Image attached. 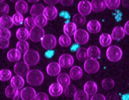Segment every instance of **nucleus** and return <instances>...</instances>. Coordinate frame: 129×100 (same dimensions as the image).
<instances>
[{"instance_id": "ea45409f", "label": "nucleus", "mask_w": 129, "mask_h": 100, "mask_svg": "<svg viewBox=\"0 0 129 100\" xmlns=\"http://www.w3.org/2000/svg\"><path fill=\"white\" fill-rule=\"evenodd\" d=\"M74 100H88V95L84 91H76L74 96Z\"/></svg>"}, {"instance_id": "de8ad7c7", "label": "nucleus", "mask_w": 129, "mask_h": 100, "mask_svg": "<svg viewBox=\"0 0 129 100\" xmlns=\"http://www.w3.org/2000/svg\"><path fill=\"white\" fill-rule=\"evenodd\" d=\"M9 40H0V48H7L9 46Z\"/></svg>"}, {"instance_id": "423d86ee", "label": "nucleus", "mask_w": 129, "mask_h": 100, "mask_svg": "<svg viewBox=\"0 0 129 100\" xmlns=\"http://www.w3.org/2000/svg\"><path fill=\"white\" fill-rule=\"evenodd\" d=\"M45 35V31L42 28L35 26L31 29L29 32V38L35 42H38L41 40Z\"/></svg>"}, {"instance_id": "09e8293b", "label": "nucleus", "mask_w": 129, "mask_h": 100, "mask_svg": "<svg viewBox=\"0 0 129 100\" xmlns=\"http://www.w3.org/2000/svg\"><path fill=\"white\" fill-rule=\"evenodd\" d=\"M91 100H106V98L102 94H96L92 96Z\"/></svg>"}, {"instance_id": "f704fd0d", "label": "nucleus", "mask_w": 129, "mask_h": 100, "mask_svg": "<svg viewBox=\"0 0 129 100\" xmlns=\"http://www.w3.org/2000/svg\"><path fill=\"white\" fill-rule=\"evenodd\" d=\"M59 43L60 45L62 47H68L71 44V39L69 36L63 34L59 38Z\"/></svg>"}, {"instance_id": "473e14b6", "label": "nucleus", "mask_w": 129, "mask_h": 100, "mask_svg": "<svg viewBox=\"0 0 129 100\" xmlns=\"http://www.w3.org/2000/svg\"><path fill=\"white\" fill-rule=\"evenodd\" d=\"M16 49L21 53H25L28 50L29 45L25 40H20L17 43Z\"/></svg>"}, {"instance_id": "58836bf2", "label": "nucleus", "mask_w": 129, "mask_h": 100, "mask_svg": "<svg viewBox=\"0 0 129 100\" xmlns=\"http://www.w3.org/2000/svg\"><path fill=\"white\" fill-rule=\"evenodd\" d=\"M77 90L76 87L73 84H70L65 87L64 90V94L66 96L68 97L73 96Z\"/></svg>"}, {"instance_id": "3c124183", "label": "nucleus", "mask_w": 129, "mask_h": 100, "mask_svg": "<svg viewBox=\"0 0 129 100\" xmlns=\"http://www.w3.org/2000/svg\"><path fill=\"white\" fill-rule=\"evenodd\" d=\"M44 1L47 4L53 5L57 4L59 1V0H44Z\"/></svg>"}, {"instance_id": "052dcab7", "label": "nucleus", "mask_w": 129, "mask_h": 100, "mask_svg": "<svg viewBox=\"0 0 129 100\" xmlns=\"http://www.w3.org/2000/svg\"><path fill=\"white\" fill-rule=\"evenodd\" d=\"M11 2H13V3H16L17 2L19 1L20 0H10Z\"/></svg>"}, {"instance_id": "393cba45", "label": "nucleus", "mask_w": 129, "mask_h": 100, "mask_svg": "<svg viewBox=\"0 0 129 100\" xmlns=\"http://www.w3.org/2000/svg\"><path fill=\"white\" fill-rule=\"evenodd\" d=\"M13 23L12 18L8 16H2L0 18V27L9 29L13 26Z\"/></svg>"}, {"instance_id": "4c0bfd02", "label": "nucleus", "mask_w": 129, "mask_h": 100, "mask_svg": "<svg viewBox=\"0 0 129 100\" xmlns=\"http://www.w3.org/2000/svg\"><path fill=\"white\" fill-rule=\"evenodd\" d=\"M106 5L108 9L114 10L117 9L119 6L120 0H105Z\"/></svg>"}, {"instance_id": "4468645a", "label": "nucleus", "mask_w": 129, "mask_h": 100, "mask_svg": "<svg viewBox=\"0 0 129 100\" xmlns=\"http://www.w3.org/2000/svg\"><path fill=\"white\" fill-rule=\"evenodd\" d=\"M91 4L92 10L96 12L104 11L107 6L105 0H92Z\"/></svg>"}, {"instance_id": "2f4dec72", "label": "nucleus", "mask_w": 129, "mask_h": 100, "mask_svg": "<svg viewBox=\"0 0 129 100\" xmlns=\"http://www.w3.org/2000/svg\"><path fill=\"white\" fill-rule=\"evenodd\" d=\"M76 57L77 60L80 61L85 60L88 58L87 54V49L85 48H80L77 51Z\"/></svg>"}, {"instance_id": "49530a36", "label": "nucleus", "mask_w": 129, "mask_h": 100, "mask_svg": "<svg viewBox=\"0 0 129 100\" xmlns=\"http://www.w3.org/2000/svg\"><path fill=\"white\" fill-rule=\"evenodd\" d=\"M106 100H119V97L116 93L111 92L107 95Z\"/></svg>"}, {"instance_id": "f8f14e48", "label": "nucleus", "mask_w": 129, "mask_h": 100, "mask_svg": "<svg viewBox=\"0 0 129 100\" xmlns=\"http://www.w3.org/2000/svg\"><path fill=\"white\" fill-rule=\"evenodd\" d=\"M58 11L57 9L53 5L48 6L45 8L43 15L47 18L48 20H54L57 16Z\"/></svg>"}, {"instance_id": "6e6552de", "label": "nucleus", "mask_w": 129, "mask_h": 100, "mask_svg": "<svg viewBox=\"0 0 129 100\" xmlns=\"http://www.w3.org/2000/svg\"><path fill=\"white\" fill-rule=\"evenodd\" d=\"M14 72L17 76L23 77L29 72V66L25 62H17L14 66Z\"/></svg>"}, {"instance_id": "6ab92c4d", "label": "nucleus", "mask_w": 129, "mask_h": 100, "mask_svg": "<svg viewBox=\"0 0 129 100\" xmlns=\"http://www.w3.org/2000/svg\"><path fill=\"white\" fill-rule=\"evenodd\" d=\"M63 92L62 86L58 83L52 84L49 88V94L52 96H59L62 94Z\"/></svg>"}, {"instance_id": "5fc2aeb1", "label": "nucleus", "mask_w": 129, "mask_h": 100, "mask_svg": "<svg viewBox=\"0 0 129 100\" xmlns=\"http://www.w3.org/2000/svg\"><path fill=\"white\" fill-rule=\"evenodd\" d=\"M54 53V52L52 50H48L45 53V56L48 58H51L53 55Z\"/></svg>"}, {"instance_id": "f03ea898", "label": "nucleus", "mask_w": 129, "mask_h": 100, "mask_svg": "<svg viewBox=\"0 0 129 100\" xmlns=\"http://www.w3.org/2000/svg\"><path fill=\"white\" fill-rule=\"evenodd\" d=\"M122 51L119 46H111L108 48L106 52V56L108 59L113 62L119 61L122 58Z\"/></svg>"}, {"instance_id": "79ce46f5", "label": "nucleus", "mask_w": 129, "mask_h": 100, "mask_svg": "<svg viewBox=\"0 0 129 100\" xmlns=\"http://www.w3.org/2000/svg\"><path fill=\"white\" fill-rule=\"evenodd\" d=\"M13 23L16 26H19L22 24L23 17L22 14L17 13L14 14L12 18Z\"/></svg>"}, {"instance_id": "a211bd4d", "label": "nucleus", "mask_w": 129, "mask_h": 100, "mask_svg": "<svg viewBox=\"0 0 129 100\" xmlns=\"http://www.w3.org/2000/svg\"><path fill=\"white\" fill-rule=\"evenodd\" d=\"M125 34L124 28L121 26L114 27L112 31L111 37L113 40H122L125 37Z\"/></svg>"}, {"instance_id": "0eeeda50", "label": "nucleus", "mask_w": 129, "mask_h": 100, "mask_svg": "<svg viewBox=\"0 0 129 100\" xmlns=\"http://www.w3.org/2000/svg\"><path fill=\"white\" fill-rule=\"evenodd\" d=\"M75 42L79 45H84L88 42L89 35L88 32L84 29H79L77 30L74 35Z\"/></svg>"}, {"instance_id": "6e6d98bb", "label": "nucleus", "mask_w": 129, "mask_h": 100, "mask_svg": "<svg viewBox=\"0 0 129 100\" xmlns=\"http://www.w3.org/2000/svg\"><path fill=\"white\" fill-rule=\"evenodd\" d=\"M122 3L123 6L129 8V0H122Z\"/></svg>"}, {"instance_id": "412c9836", "label": "nucleus", "mask_w": 129, "mask_h": 100, "mask_svg": "<svg viewBox=\"0 0 129 100\" xmlns=\"http://www.w3.org/2000/svg\"><path fill=\"white\" fill-rule=\"evenodd\" d=\"M11 85L17 89H20L24 86L25 81L22 76H14L12 77L10 82Z\"/></svg>"}, {"instance_id": "20e7f679", "label": "nucleus", "mask_w": 129, "mask_h": 100, "mask_svg": "<svg viewBox=\"0 0 129 100\" xmlns=\"http://www.w3.org/2000/svg\"><path fill=\"white\" fill-rule=\"evenodd\" d=\"M100 68L98 62L95 59H87L84 64L85 71L89 74H92L98 72Z\"/></svg>"}, {"instance_id": "7ed1b4c3", "label": "nucleus", "mask_w": 129, "mask_h": 100, "mask_svg": "<svg viewBox=\"0 0 129 100\" xmlns=\"http://www.w3.org/2000/svg\"><path fill=\"white\" fill-rule=\"evenodd\" d=\"M24 62L29 66L36 65L40 60V56L38 52L33 50H30L24 53L23 56Z\"/></svg>"}, {"instance_id": "c756f323", "label": "nucleus", "mask_w": 129, "mask_h": 100, "mask_svg": "<svg viewBox=\"0 0 129 100\" xmlns=\"http://www.w3.org/2000/svg\"><path fill=\"white\" fill-rule=\"evenodd\" d=\"M16 35L19 40H25L29 37V32L25 28H20L17 31Z\"/></svg>"}, {"instance_id": "2eb2a0df", "label": "nucleus", "mask_w": 129, "mask_h": 100, "mask_svg": "<svg viewBox=\"0 0 129 100\" xmlns=\"http://www.w3.org/2000/svg\"><path fill=\"white\" fill-rule=\"evenodd\" d=\"M5 94L7 97L13 100H19L20 94L18 89L12 87L11 85L7 86L5 89Z\"/></svg>"}, {"instance_id": "9d476101", "label": "nucleus", "mask_w": 129, "mask_h": 100, "mask_svg": "<svg viewBox=\"0 0 129 100\" xmlns=\"http://www.w3.org/2000/svg\"><path fill=\"white\" fill-rule=\"evenodd\" d=\"M74 63L73 58L70 54H63L59 58V64L60 66L63 68H67L71 67L73 66Z\"/></svg>"}, {"instance_id": "a19ab883", "label": "nucleus", "mask_w": 129, "mask_h": 100, "mask_svg": "<svg viewBox=\"0 0 129 100\" xmlns=\"http://www.w3.org/2000/svg\"><path fill=\"white\" fill-rule=\"evenodd\" d=\"M24 26L28 29H31L36 26L35 19L33 17H27L24 21Z\"/></svg>"}, {"instance_id": "bf43d9fd", "label": "nucleus", "mask_w": 129, "mask_h": 100, "mask_svg": "<svg viewBox=\"0 0 129 100\" xmlns=\"http://www.w3.org/2000/svg\"><path fill=\"white\" fill-rule=\"evenodd\" d=\"M29 2L31 3H35L39 2L40 0H27Z\"/></svg>"}, {"instance_id": "cd10ccee", "label": "nucleus", "mask_w": 129, "mask_h": 100, "mask_svg": "<svg viewBox=\"0 0 129 100\" xmlns=\"http://www.w3.org/2000/svg\"><path fill=\"white\" fill-rule=\"evenodd\" d=\"M57 81V83L64 88L68 86L70 84V76L67 74L64 73L60 74L58 76Z\"/></svg>"}, {"instance_id": "9b49d317", "label": "nucleus", "mask_w": 129, "mask_h": 100, "mask_svg": "<svg viewBox=\"0 0 129 100\" xmlns=\"http://www.w3.org/2000/svg\"><path fill=\"white\" fill-rule=\"evenodd\" d=\"M36 95L35 90L31 87H26L21 91L20 96L22 100H33Z\"/></svg>"}, {"instance_id": "a878e982", "label": "nucleus", "mask_w": 129, "mask_h": 100, "mask_svg": "<svg viewBox=\"0 0 129 100\" xmlns=\"http://www.w3.org/2000/svg\"><path fill=\"white\" fill-rule=\"evenodd\" d=\"M64 34L68 36L74 35L77 31V26L73 22H68L63 26Z\"/></svg>"}, {"instance_id": "680f3d73", "label": "nucleus", "mask_w": 129, "mask_h": 100, "mask_svg": "<svg viewBox=\"0 0 129 100\" xmlns=\"http://www.w3.org/2000/svg\"><path fill=\"white\" fill-rule=\"evenodd\" d=\"M4 0H0V3H2V2Z\"/></svg>"}, {"instance_id": "a18cd8bd", "label": "nucleus", "mask_w": 129, "mask_h": 100, "mask_svg": "<svg viewBox=\"0 0 129 100\" xmlns=\"http://www.w3.org/2000/svg\"><path fill=\"white\" fill-rule=\"evenodd\" d=\"M35 100H49V98L46 94L41 92L36 94Z\"/></svg>"}, {"instance_id": "37998d69", "label": "nucleus", "mask_w": 129, "mask_h": 100, "mask_svg": "<svg viewBox=\"0 0 129 100\" xmlns=\"http://www.w3.org/2000/svg\"><path fill=\"white\" fill-rule=\"evenodd\" d=\"M11 36V33L8 29H0V40H9Z\"/></svg>"}, {"instance_id": "e433bc0d", "label": "nucleus", "mask_w": 129, "mask_h": 100, "mask_svg": "<svg viewBox=\"0 0 129 100\" xmlns=\"http://www.w3.org/2000/svg\"><path fill=\"white\" fill-rule=\"evenodd\" d=\"M11 71L7 69H3L0 70V80L2 82L8 81L11 78Z\"/></svg>"}, {"instance_id": "c03bdc74", "label": "nucleus", "mask_w": 129, "mask_h": 100, "mask_svg": "<svg viewBox=\"0 0 129 100\" xmlns=\"http://www.w3.org/2000/svg\"><path fill=\"white\" fill-rule=\"evenodd\" d=\"M9 11V6L7 4L0 3V16H5L8 14Z\"/></svg>"}, {"instance_id": "4be33fe9", "label": "nucleus", "mask_w": 129, "mask_h": 100, "mask_svg": "<svg viewBox=\"0 0 129 100\" xmlns=\"http://www.w3.org/2000/svg\"><path fill=\"white\" fill-rule=\"evenodd\" d=\"M88 57L91 59H95L99 58L101 56V52L99 48L95 46H89L87 49Z\"/></svg>"}, {"instance_id": "dca6fc26", "label": "nucleus", "mask_w": 129, "mask_h": 100, "mask_svg": "<svg viewBox=\"0 0 129 100\" xmlns=\"http://www.w3.org/2000/svg\"><path fill=\"white\" fill-rule=\"evenodd\" d=\"M101 28V23L98 20H90L87 24L88 31L91 34H97L100 31Z\"/></svg>"}, {"instance_id": "4d7b16f0", "label": "nucleus", "mask_w": 129, "mask_h": 100, "mask_svg": "<svg viewBox=\"0 0 129 100\" xmlns=\"http://www.w3.org/2000/svg\"><path fill=\"white\" fill-rule=\"evenodd\" d=\"M118 12H117V14L116 16V19L117 21H119L121 20V17H122V14L118 10Z\"/></svg>"}, {"instance_id": "b1692460", "label": "nucleus", "mask_w": 129, "mask_h": 100, "mask_svg": "<svg viewBox=\"0 0 129 100\" xmlns=\"http://www.w3.org/2000/svg\"><path fill=\"white\" fill-rule=\"evenodd\" d=\"M7 57L11 62H17L21 58V53L17 49L13 48L8 52Z\"/></svg>"}, {"instance_id": "72a5a7b5", "label": "nucleus", "mask_w": 129, "mask_h": 100, "mask_svg": "<svg viewBox=\"0 0 129 100\" xmlns=\"http://www.w3.org/2000/svg\"><path fill=\"white\" fill-rule=\"evenodd\" d=\"M102 86L103 88L105 90H111L114 87L115 82L111 78H105L102 80Z\"/></svg>"}, {"instance_id": "f257e3e1", "label": "nucleus", "mask_w": 129, "mask_h": 100, "mask_svg": "<svg viewBox=\"0 0 129 100\" xmlns=\"http://www.w3.org/2000/svg\"><path fill=\"white\" fill-rule=\"evenodd\" d=\"M26 76L27 82L31 86H39L44 82V75L39 70L35 69L30 70Z\"/></svg>"}, {"instance_id": "5701e85b", "label": "nucleus", "mask_w": 129, "mask_h": 100, "mask_svg": "<svg viewBox=\"0 0 129 100\" xmlns=\"http://www.w3.org/2000/svg\"><path fill=\"white\" fill-rule=\"evenodd\" d=\"M70 75V77L73 80H79L82 76V70L80 67L77 66H74L71 69Z\"/></svg>"}, {"instance_id": "864d4df0", "label": "nucleus", "mask_w": 129, "mask_h": 100, "mask_svg": "<svg viewBox=\"0 0 129 100\" xmlns=\"http://www.w3.org/2000/svg\"><path fill=\"white\" fill-rule=\"evenodd\" d=\"M124 29L126 34L129 36V20L125 24Z\"/></svg>"}, {"instance_id": "aec40b11", "label": "nucleus", "mask_w": 129, "mask_h": 100, "mask_svg": "<svg viewBox=\"0 0 129 100\" xmlns=\"http://www.w3.org/2000/svg\"><path fill=\"white\" fill-rule=\"evenodd\" d=\"M45 8L44 6L42 4H33L30 10V14L33 17L35 18L39 15L43 14Z\"/></svg>"}, {"instance_id": "603ef678", "label": "nucleus", "mask_w": 129, "mask_h": 100, "mask_svg": "<svg viewBox=\"0 0 129 100\" xmlns=\"http://www.w3.org/2000/svg\"><path fill=\"white\" fill-rule=\"evenodd\" d=\"M60 16H62L64 18L68 19L70 18V14L67 11H63L60 14Z\"/></svg>"}, {"instance_id": "bb28decb", "label": "nucleus", "mask_w": 129, "mask_h": 100, "mask_svg": "<svg viewBox=\"0 0 129 100\" xmlns=\"http://www.w3.org/2000/svg\"><path fill=\"white\" fill-rule=\"evenodd\" d=\"M28 4L25 1L20 0L16 3L15 10L17 13L22 14H25L28 11Z\"/></svg>"}, {"instance_id": "13d9d810", "label": "nucleus", "mask_w": 129, "mask_h": 100, "mask_svg": "<svg viewBox=\"0 0 129 100\" xmlns=\"http://www.w3.org/2000/svg\"><path fill=\"white\" fill-rule=\"evenodd\" d=\"M77 45H73V46H72L71 48V50H72V51H76V50L77 49V48H78V46H77Z\"/></svg>"}, {"instance_id": "c85d7f7f", "label": "nucleus", "mask_w": 129, "mask_h": 100, "mask_svg": "<svg viewBox=\"0 0 129 100\" xmlns=\"http://www.w3.org/2000/svg\"><path fill=\"white\" fill-rule=\"evenodd\" d=\"M112 37L108 34H102L99 38L100 44L104 47H107L110 45L112 42Z\"/></svg>"}, {"instance_id": "ddd939ff", "label": "nucleus", "mask_w": 129, "mask_h": 100, "mask_svg": "<svg viewBox=\"0 0 129 100\" xmlns=\"http://www.w3.org/2000/svg\"><path fill=\"white\" fill-rule=\"evenodd\" d=\"M61 71V66L57 62H51L48 65L47 72L49 76H56L59 74Z\"/></svg>"}, {"instance_id": "f3484780", "label": "nucleus", "mask_w": 129, "mask_h": 100, "mask_svg": "<svg viewBox=\"0 0 129 100\" xmlns=\"http://www.w3.org/2000/svg\"><path fill=\"white\" fill-rule=\"evenodd\" d=\"M98 90L97 84L93 81H88L84 85V91L88 95H94L97 93Z\"/></svg>"}, {"instance_id": "c9c22d12", "label": "nucleus", "mask_w": 129, "mask_h": 100, "mask_svg": "<svg viewBox=\"0 0 129 100\" xmlns=\"http://www.w3.org/2000/svg\"><path fill=\"white\" fill-rule=\"evenodd\" d=\"M36 25L38 27L43 28L47 25L48 20L43 14L39 15L35 18Z\"/></svg>"}, {"instance_id": "8fccbe9b", "label": "nucleus", "mask_w": 129, "mask_h": 100, "mask_svg": "<svg viewBox=\"0 0 129 100\" xmlns=\"http://www.w3.org/2000/svg\"><path fill=\"white\" fill-rule=\"evenodd\" d=\"M59 1L61 4L64 6H71L74 2V0H59Z\"/></svg>"}, {"instance_id": "7c9ffc66", "label": "nucleus", "mask_w": 129, "mask_h": 100, "mask_svg": "<svg viewBox=\"0 0 129 100\" xmlns=\"http://www.w3.org/2000/svg\"><path fill=\"white\" fill-rule=\"evenodd\" d=\"M73 21L77 26H81L85 24L86 18L83 15L80 13H77L73 16Z\"/></svg>"}, {"instance_id": "1a4fd4ad", "label": "nucleus", "mask_w": 129, "mask_h": 100, "mask_svg": "<svg viewBox=\"0 0 129 100\" xmlns=\"http://www.w3.org/2000/svg\"><path fill=\"white\" fill-rule=\"evenodd\" d=\"M77 8L79 13L84 16L89 15L91 12V3L86 0H83L80 2Z\"/></svg>"}, {"instance_id": "39448f33", "label": "nucleus", "mask_w": 129, "mask_h": 100, "mask_svg": "<svg viewBox=\"0 0 129 100\" xmlns=\"http://www.w3.org/2000/svg\"><path fill=\"white\" fill-rule=\"evenodd\" d=\"M41 41L43 48L47 50H50L55 48L57 44L56 38L51 34H45Z\"/></svg>"}]
</instances>
